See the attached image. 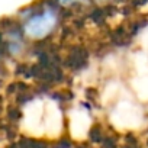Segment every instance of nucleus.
<instances>
[{
  "label": "nucleus",
  "mask_w": 148,
  "mask_h": 148,
  "mask_svg": "<svg viewBox=\"0 0 148 148\" xmlns=\"http://www.w3.org/2000/svg\"><path fill=\"white\" fill-rule=\"evenodd\" d=\"M55 25V16L51 12H44L41 15L34 16L26 23V32L32 38H42L47 34L51 32V29Z\"/></svg>",
  "instance_id": "obj_1"
}]
</instances>
